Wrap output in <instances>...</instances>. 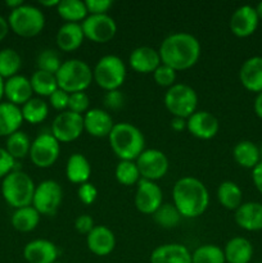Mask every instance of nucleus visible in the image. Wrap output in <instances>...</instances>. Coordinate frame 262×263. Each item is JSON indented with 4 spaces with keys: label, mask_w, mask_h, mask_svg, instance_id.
I'll use <instances>...</instances> for the list:
<instances>
[{
    "label": "nucleus",
    "mask_w": 262,
    "mask_h": 263,
    "mask_svg": "<svg viewBox=\"0 0 262 263\" xmlns=\"http://www.w3.org/2000/svg\"><path fill=\"white\" fill-rule=\"evenodd\" d=\"M161 62L175 71H186L199 61L202 46L192 33L175 32L162 41L158 49Z\"/></svg>",
    "instance_id": "nucleus-1"
},
{
    "label": "nucleus",
    "mask_w": 262,
    "mask_h": 263,
    "mask_svg": "<svg viewBox=\"0 0 262 263\" xmlns=\"http://www.w3.org/2000/svg\"><path fill=\"white\" fill-rule=\"evenodd\" d=\"M172 200L182 217L195 218L202 216L210 205V193L199 179L185 176L175 182Z\"/></svg>",
    "instance_id": "nucleus-2"
},
{
    "label": "nucleus",
    "mask_w": 262,
    "mask_h": 263,
    "mask_svg": "<svg viewBox=\"0 0 262 263\" xmlns=\"http://www.w3.org/2000/svg\"><path fill=\"white\" fill-rule=\"evenodd\" d=\"M108 139L113 153L120 158V161H136V158L145 151L143 133L128 122L115 123Z\"/></svg>",
    "instance_id": "nucleus-3"
},
{
    "label": "nucleus",
    "mask_w": 262,
    "mask_h": 263,
    "mask_svg": "<svg viewBox=\"0 0 262 263\" xmlns=\"http://www.w3.org/2000/svg\"><path fill=\"white\" fill-rule=\"evenodd\" d=\"M35 189L36 185L33 180L26 172L18 170L10 172L2 182L3 198L14 210L32 204Z\"/></svg>",
    "instance_id": "nucleus-4"
},
{
    "label": "nucleus",
    "mask_w": 262,
    "mask_h": 263,
    "mask_svg": "<svg viewBox=\"0 0 262 263\" xmlns=\"http://www.w3.org/2000/svg\"><path fill=\"white\" fill-rule=\"evenodd\" d=\"M55 77L59 89L68 94L85 91L94 81L92 69L81 59H68L63 62Z\"/></svg>",
    "instance_id": "nucleus-5"
},
{
    "label": "nucleus",
    "mask_w": 262,
    "mask_h": 263,
    "mask_svg": "<svg viewBox=\"0 0 262 263\" xmlns=\"http://www.w3.org/2000/svg\"><path fill=\"white\" fill-rule=\"evenodd\" d=\"M10 31L21 37H35L45 27V15L43 10L35 5L23 4L14 10H10L8 17Z\"/></svg>",
    "instance_id": "nucleus-6"
},
{
    "label": "nucleus",
    "mask_w": 262,
    "mask_h": 263,
    "mask_svg": "<svg viewBox=\"0 0 262 263\" xmlns=\"http://www.w3.org/2000/svg\"><path fill=\"white\" fill-rule=\"evenodd\" d=\"M92 80L107 91L120 90L126 80V66L122 59L113 54L102 57L92 69Z\"/></svg>",
    "instance_id": "nucleus-7"
},
{
    "label": "nucleus",
    "mask_w": 262,
    "mask_h": 263,
    "mask_svg": "<svg viewBox=\"0 0 262 263\" xmlns=\"http://www.w3.org/2000/svg\"><path fill=\"white\" fill-rule=\"evenodd\" d=\"M164 107L174 117L188 118L197 112L198 95L186 84H175L164 94Z\"/></svg>",
    "instance_id": "nucleus-8"
},
{
    "label": "nucleus",
    "mask_w": 262,
    "mask_h": 263,
    "mask_svg": "<svg viewBox=\"0 0 262 263\" xmlns=\"http://www.w3.org/2000/svg\"><path fill=\"white\" fill-rule=\"evenodd\" d=\"M63 199V190L54 180H44L36 186L33 193L32 207L40 215L53 216L59 210Z\"/></svg>",
    "instance_id": "nucleus-9"
},
{
    "label": "nucleus",
    "mask_w": 262,
    "mask_h": 263,
    "mask_svg": "<svg viewBox=\"0 0 262 263\" xmlns=\"http://www.w3.org/2000/svg\"><path fill=\"white\" fill-rule=\"evenodd\" d=\"M61 154V144L51 134H41L31 143L30 159L39 168L53 166Z\"/></svg>",
    "instance_id": "nucleus-10"
},
{
    "label": "nucleus",
    "mask_w": 262,
    "mask_h": 263,
    "mask_svg": "<svg viewBox=\"0 0 262 263\" xmlns=\"http://www.w3.org/2000/svg\"><path fill=\"white\" fill-rule=\"evenodd\" d=\"M84 131V116L71 110L61 112L51 122L50 134L59 143H71L77 140Z\"/></svg>",
    "instance_id": "nucleus-11"
},
{
    "label": "nucleus",
    "mask_w": 262,
    "mask_h": 263,
    "mask_svg": "<svg viewBox=\"0 0 262 263\" xmlns=\"http://www.w3.org/2000/svg\"><path fill=\"white\" fill-rule=\"evenodd\" d=\"M140 177L154 181L166 176L169 171V158L159 149H145L135 161Z\"/></svg>",
    "instance_id": "nucleus-12"
},
{
    "label": "nucleus",
    "mask_w": 262,
    "mask_h": 263,
    "mask_svg": "<svg viewBox=\"0 0 262 263\" xmlns=\"http://www.w3.org/2000/svg\"><path fill=\"white\" fill-rule=\"evenodd\" d=\"M85 39L95 44H105L115 37L117 25L115 20L108 14L87 15L81 22Z\"/></svg>",
    "instance_id": "nucleus-13"
},
{
    "label": "nucleus",
    "mask_w": 262,
    "mask_h": 263,
    "mask_svg": "<svg viewBox=\"0 0 262 263\" xmlns=\"http://www.w3.org/2000/svg\"><path fill=\"white\" fill-rule=\"evenodd\" d=\"M163 204V193L154 181L141 179L135 193V207L143 215H153Z\"/></svg>",
    "instance_id": "nucleus-14"
},
{
    "label": "nucleus",
    "mask_w": 262,
    "mask_h": 263,
    "mask_svg": "<svg viewBox=\"0 0 262 263\" xmlns=\"http://www.w3.org/2000/svg\"><path fill=\"white\" fill-rule=\"evenodd\" d=\"M220 128L218 120L207 110H197L186 120V130L190 135L200 140H211Z\"/></svg>",
    "instance_id": "nucleus-15"
},
{
    "label": "nucleus",
    "mask_w": 262,
    "mask_h": 263,
    "mask_svg": "<svg viewBox=\"0 0 262 263\" xmlns=\"http://www.w3.org/2000/svg\"><path fill=\"white\" fill-rule=\"evenodd\" d=\"M259 18L257 15L256 9L252 5H241L238 9L234 10L231 14L230 31L236 37H248L256 32L258 27Z\"/></svg>",
    "instance_id": "nucleus-16"
},
{
    "label": "nucleus",
    "mask_w": 262,
    "mask_h": 263,
    "mask_svg": "<svg viewBox=\"0 0 262 263\" xmlns=\"http://www.w3.org/2000/svg\"><path fill=\"white\" fill-rule=\"evenodd\" d=\"M59 251L53 241L36 239L23 248V258L27 263H55Z\"/></svg>",
    "instance_id": "nucleus-17"
},
{
    "label": "nucleus",
    "mask_w": 262,
    "mask_h": 263,
    "mask_svg": "<svg viewBox=\"0 0 262 263\" xmlns=\"http://www.w3.org/2000/svg\"><path fill=\"white\" fill-rule=\"evenodd\" d=\"M86 246L95 256L105 257L115 251L116 236L107 226H95L86 235Z\"/></svg>",
    "instance_id": "nucleus-18"
},
{
    "label": "nucleus",
    "mask_w": 262,
    "mask_h": 263,
    "mask_svg": "<svg viewBox=\"0 0 262 263\" xmlns=\"http://www.w3.org/2000/svg\"><path fill=\"white\" fill-rule=\"evenodd\" d=\"M32 86H31L30 79L22 74H15L10 79L4 81V97L7 98V102L22 107L23 104L32 99Z\"/></svg>",
    "instance_id": "nucleus-19"
},
{
    "label": "nucleus",
    "mask_w": 262,
    "mask_h": 263,
    "mask_svg": "<svg viewBox=\"0 0 262 263\" xmlns=\"http://www.w3.org/2000/svg\"><path fill=\"white\" fill-rule=\"evenodd\" d=\"M115 122L109 113L100 108H92L84 115V130L94 138L109 136Z\"/></svg>",
    "instance_id": "nucleus-20"
},
{
    "label": "nucleus",
    "mask_w": 262,
    "mask_h": 263,
    "mask_svg": "<svg viewBox=\"0 0 262 263\" xmlns=\"http://www.w3.org/2000/svg\"><path fill=\"white\" fill-rule=\"evenodd\" d=\"M130 67L138 73H153L161 66V57L158 50L151 46H139L134 49L128 58Z\"/></svg>",
    "instance_id": "nucleus-21"
},
{
    "label": "nucleus",
    "mask_w": 262,
    "mask_h": 263,
    "mask_svg": "<svg viewBox=\"0 0 262 263\" xmlns=\"http://www.w3.org/2000/svg\"><path fill=\"white\" fill-rule=\"evenodd\" d=\"M236 225L243 230L253 233L262 230V203L246 202L235 211Z\"/></svg>",
    "instance_id": "nucleus-22"
},
{
    "label": "nucleus",
    "mask_w": 262,
    "mask_h": 263,
    "mask_svg": "<svg viewBox=\"0 0 262 263\" xmlns=\"http://www.w3.org/2000/svg\"><path fill=\"white\" fill-rule=\"evenodd\" d=\"M239 80L248 91H262V57H251L241 64L239 69Z\"/></svg>",
    "instance_id": "nucleus-23"
},
{
    "label": "nucleus",
    "mask_w": 262,
    "mask_h": 263,
    "mask_svg": "<svg viewBox=\"0 0 262 263\" xmlns=\"http://www.w3.org/2000/svg\"><path fill=\"white\" fill-rule=\"evenodd\" d=\"M151 263H193L192 253L182 244H162L152 252Z\"/></svg>",
    "instance_id": "nucleus-24"
},
{
    "label": "nucleus",
    "mask_w": 262,
    "mask_h": 263,
    "mask_svg": "<svg viewBox=\"0 0 262 263\" xmlns=\"http://www.w3.org/2000/svg\"><path fill=\"white\" fill-rule=\"evenodd\" d=\"M84 39L81 23H64L57 32L55 43L59 50L69 53L77 50L84 43Z\"/></svg>",
    "instance_id": "nucleus-25"
},
{
    "label": "nucleus",
    "mask_w": 262,
    "mask_h": 263,
    "mask_svg": "<svg viewBox=\"0 0 262 263\" xmlns=\"http://www.w3.org/2000/svg\"><path fill=\"white\" fill-rule=\"evenodd\" d=\"M23 123L21 107L9 102L0 103V138H8L20 131Z\"/></svg>",
    "instance_id": "nucleus-26"
},
{
    "label": "nucleus",
    "mask_w": 262,
    "mask_h": 263,
    "mask_svg": "<svg viewBox=\"0 0 262 263\" xmlns=\"http://www.w3.org/2000/svg\"><path fill=\"white\" fill-rule=\"evenodd\" d=\"M223 254L228 263H249L253 257V246L241 236H235L226 243Z\"/></svg>",
    "instance_id": "nucleus-27"
},
{
    "label": "nucleus",
    "mask_w": 262,
    "mask_h": 263,
    "mask_svg": "<svg viewBox=\"0 0 262 263\" xmlns=\"http://www.w3.org/2000/svg\"><path fill=\"white\" fill-rule=\"evenodd\" d=\"M91 175V164L89 159L80 153H73L66 164V176L72 184L82 185L89 181Z\"/></svg>",
    "instance_id": "nucleus-28"
},
{
    "label": "nucleus",
    "mask_w": 262,
    "mask_h": 263,
    "mask_svg": "<svg viewBox=\"0 0 262 263\" xmlns=\"http://www.w3.org/2000/svg\"><path fill=\"white\" fill-rule=\"evenodd\" d=\"M234 161L244 168L253 170L261 162L259 148L249 140H241L233 149Z\"/></svg>",
    "instance_id": "nucleus-29"
},
{
    "label": "nucleus",
    "mask_w": 262,
    "mask_h": 263,
    "mask_svg": "<svg viewBox=\"0 0 262 263\" xmlns=\"http://www.w3.org/2000/svg\"><path fill=\"white\" fill-rule=\"evenodd\" d=\"M40 216V213L32 205H28V207L14 210L10 222H12L13 229L20 233H31L39 226Z\"/></svg>",
    "instance_id": "nucleus-30"
},
{
    "label": "nucleus",
    "mask_w": 262,
    "mask_h": 263,
    "mask_svg": "<svg viewBox=\"0 0 262 263\" xmlns=\"http://www.w3.org/2000/svg\"><path fill=\"white\" fill-rule=\"evenodd\" d=\"M217 199L223 208L236 211L243 204V192L234 181H222L217 187Z\"/></svg>",
    "instance_id": "nucleus-31"
},
{
    "label": "nucleus",
    "mask_w": 262,
    "mask_h": 263,
    "mask_svg": "<svg viewBox=\"0 0 262 263\" xmlns=\"http://www.w3.org/2000/svg\"><path fill=\"white\" fill-rule=\"evenodd\" d=\"M55 9L66 23H81L89 15L85 2L80 0H62Z\"/></svg>",
    "instance_id": "nucleus-32"
},
{
    "label": "nucleus",
    "mask_w": 262,
    "mask_h": 263,
    "mask_svg": "<svg viewBox=\"0 0 262 263\" xmlns=\"http://www.w3.org/2000/svg\"><path fill=\"white\" fill-rule=\"evenodd\" d=\"M31 86H32L33 94L39 97H50L55 90H58V82H57L55 74L49 72L39 71L36 69L30 79Z\"/></svg>",
    "instance_id": "nucleus-33"
},
{
    "label": "nucleus",
    "mask_w": 262,
    "mask_h": 263,
    "mask_svg": "<svg viewBox=\"0 0 262 263\" xmlns=\"http://www.w3.org/2000/svg\"><path fill=\"white\" fill-rule=\"evenodd\" d=\"M22 110L23 121L31 123V125H38L44 122L49 115L48 103L44 102L41 98H32L28 100L26 104L21 107Z\"/></svg>",
    "instance_id": "nucleus-34"
},
{
    "label": "nucleus",
    "mask_w": 262,
    "mask_h": 263,
    "mask_svg": "<svg viewBox=\"0 0 262 263\" xmlns=\"http://www.w3.org/2000/svg\"><path fill=\"white\" fill-rule=\"evenodd\" d=\"M31 143L32 141L30 140L27 134L20 130L8 136L7 141H5V149L17 161V159L26 158L30 154Z\"/></svg>",
    "instance_id": "nucleus-35"
},
{
    "label": "nucleus",
    "mask_w": 262,
    "mask_h": 263,
    "mask_svg": "<svg viewBox=\"0 0 262 263\" xmlns=\"http://www.w3.org/2000/svg\"><path fill=\"white\" fill-rule=\"evenodd\" d=\"M22 67V59L17 50L5 48L0 50V77L4 80L15 76Z\"/></svg>",
    "instance_id": "nucleus-36"
},
{
    "label": "nucleus",
    "mask_w": 262,
    "mask_h": 263,
    "mask_svg": "<svg viewBox=\"0 0 262 263\" xmlns=\"http://www.w3.org/2000/svg\"><path fill=\"white\" fill-rule=\"evenodd\" d=\"M193 263H226L223 249L215 244H203L192 253Z\"/></svg>",
    "instance_id": "nucleus-37"
},
{
    "label": "nucleus",
    "mask_w": 262,
    "mask_h": 263,
    "mask_svg": "<svg viewBox=\"0 0 262 263\" xmlns=\"http://www.w3.org/2000/svg\"><path fill=\"white\" fill-rule=\"evenodd\" d=\"M153 218L158 226L163 229H174L181 221L182 216L175 207L174 203H163L156 212L153 213Z\"/></svg>",
    "instance_id": "nucleus-38"
},
{
    "label": "nucleus",
    "mask_w": 262,
    "mask_h": 263,
    "mask_svg": "<svg viewBox=\"0 0 262 263\" xmlns=\"http://www.w3.org/2000/svg\"><path fill=\"white\" fill-rule=\"evenodd\" d=\"M116 180L123 186H131V185H138L140 181V172L135 161H120L116 166L115 171Z\"/></svg>",
    "instance_id": "nucleus-39"
},
{
    "label": "nucleus",
    "mask_w": 262,
    "mask_h": 263,
    "mask_svg": "<svg viewBox=\"0 0 262 263\" xmlns=\"http://www.w3.org/2000/svg\"><path fill=\"white\" fill-rule=\"evenodd\" d=\"M63 62L59 58V54L53 49H45L41 51L36 58V66L39 71L49 72V73L55 74L61 68Z\"/></svg>",
    "instance_id": "nucleus-40"
},
{
    "label": "nucleus",
    "mask_w": 262,
    "mask_h": 263,
    "mask_svg": "<svg viewBox=\"0 0 262 263\" xmlns=\"http://www.w3.org/2000/svg\"><path fill=\"white\" fill-rule=\"evenodd\" d=\"M153 79L158 86L170 89L171 86H174L175 81H176V71L172 69L171 67L161 63V66L153 72Z\"/></svg>",
    "instance_id": "nucleus-41"
},
{
    "label": "nucleus",
    "mask_w": 262,
    "mask_h": 263,
    "mask_svg": "<svg viewBox=\"0 0 262 263\" xmlns=\"http://www.w3.org/2000/svg\"><path fill=\"white\" fill-rule=\"evenodd\" d=\"M89 107H90L89 95H87L85 91L69 94L68 109L67 110H71V112L77 113V115L84 116L85 113L89 110Z\"/></svg>",
    "instance_id": "nucleus-42"
},
{
    "label": "nucleus",
    "mask_w": 262,
    "mask_h": 263,
    "mask_svg": "<svg viewBox=\"0 0 262 263\" xmlns=\"http://www.w3.org/2000/svg\"><path fill=\"white\" fill-rule=\"evenodd\" d=\"M77 197H79L80 202L82 204L91 205L98 198V189L95 187L94 184L87 181L85 184L80 185L79 189H77Z\"/></svg>",
    "instance_id": "nucleus-43"
},
{
    "label": "nucleus",
    "mask_w": 262,
    "mask_h": 263,
    "mask_svg": "<svg viewBox=\"0 0 262 263\" xmlns=\"http://www.w3.org/2000/svg\"><path fill=\"white\" fill-rule=\"evenodd\" d=\"M105 108L110 110H118L125 105V95L120 91V90H112V91H107L103 99Z\"/></svg>",
    "instance_id": "nucleus-44"
},
{
    "label": "nucleus",
    "mask_w": 262,
    "mask_h": 263,
    "mask_svg": "<svg viewBox=\"0 0 262 263\" xmlns=\"http://www.w3.org/2000/svg\"><path fill=\"white\" fill-rule=\"evenodd\" d=\"M89 15L108 14V10L112 8V0H86L85 2Z\"/></svg>",
    "instance_id": "nucleus-45"
},
{
    "label": "nucleus",
    "mask_w": 262,
    "mask_h": 263,
    "mask_svg": "<svg viewBox=\"0 0 262 263\" xmlns=\"http://www.w3.org/2000/svg\"><path fill=\"white\" fill-rule=\"evenodd\" d=\"M68 92L63 91V90L61 89L55 90V91L49 97V103H50V105L55 110H59V112H64V110L68 109Z\"/></svg>",
    "instance_id": "nucleus-46"
},
{
    "label": "nucleus",
    "mask_w": 262,
    "mask_h": 263,
    "mask_svg": "<svg viewBox=\"0 0 262 263\" xmlns=\"http://www.w3.org/2000/svg\"><path fill=\"white\" fill-rule=\"evenodd\" d=\"M15 170V159L10 156L5 148H0V179H4L5 176Z\"/></svg>",
    "instance_id": "nucleus-47"
},
{
    "label": "nucleus",
    "mask_w": 262,
    "mask_h": 263,
    "mask_svg": "<svg viewBox=\"0 0 262 263\" xmlns=\"http://www.w3.org/2000/svg\"><path fill=\"white\" fill-rule=\"evenodd\" d=\"M94 228V220H92L91 216L89 215H81L74 220V229H76L77 233L80 234L87 235Z\"/></svg>",
    "instance_id": "nucleus-48"
},
{
    "label": "nucleus",
    "mask_w": 262,
    "mask_h": 263,
    "mask_svg": "<svg viewBox=\"0 0 262 263\" xmlns=\"http://www.w3.org/2000/svg\"><path fill=\"white\" fill-rule=\"evenodd\" d=\"M252 180L256 189L262 194V161L252 170Z\"/></svg>",
    "instance_id": "nucleus-49"
},
{
    "label": "nucleus",
    "mask_w": 262,
    "mask_h": 263,
    "mask_svg": "<svg viewBox=\"0 0 262 263\" xmlns=\"http://www.w3.org/2000/svg\"><path fill=\"white\" fill-rule=\"evenodd\" d=\"M171 128L174 131H176V133L186 130V120H185V118H180V117H172Z\"/></svg>",
    "instance_id": "nucleus-50"
},
{
    "label": "nucleus",
    "mask_w": 262,
    "mask_h": 263,
    "mask_svg": "<svg viewBox=\"0 0 262 263\" xmlns=\"http://www.w3.org/2000/svg\"><path fill=\"white\" fill-rule=\"evenodd\" d=\"M10 28H9V23H8V20L3 17V15H0V41H3L5 37H7Z\"/></svg>",
    "instance_id": "nucleus-51"
},
{
    "label": "nucleus",
    "mask_w": 262,
    "mask_h": 263,
    "mask_svg": "<svg viewBox=\"0 0 262 263\" xmlns=\"http://www.w3.org/2000/svg\"><path fill=\"white\" fill-rule=\"evenodd\" d=\"M253 108H254V113L257 115V117H259L262 120V91L257 94L256 99H254Z\"/></svg>",
    "instance_id": "nucleus-52"
},
{
    "label": "nucleus",
    "mask_w": 262,
    "mask_h": 263,
    "mask_svg": "<svg viewBox=\"0 0 262 263\" xmlns=\"http://www.w3.org/2000/svg\"><path fill=\"white\" fill-rule=\"evenodd\" d=\"M23 4H25V3H23L22 0H7V2H5V5H7L10 10L17 9V8H20L21 5Z\"/></svg>",
    "instance_id": "nucleus-53"
},
{
    "label": "nucleus",
    "mask_w": 262,
    "mask_h": 263,
    "mask_svg": "<svg viewBox=\"0 0 262 263\" xmlns=\"http://www.w3.org/2000/svg\"><path fill=\"white\" fill-rule=\"evenodd\" d=\"M39 4L46 8H53V7L57 8L59 4V0H50V2H48V0H41V2H39Z\"/></svg>",
    "instance_id": "nucleus-54"
},
{
    "label": "nucleus",
    "mask_w": 262,
    "mask_h": 263,
    "mask_svg": "<svg viewBox=\"0 0 262 263\" xmlns=\"http://www.w3.org/2000/svg\"><path fill=\"white\" fill-rule=\"evenodd\" d=\"M254 9H256V13H257V15H258L259 20H262V2H259L258 4L254 7Z\"/></svg>",
    "instance_id": "nucleus-55"
},
{
    "label": "nucleus",
    "mask_w": 262,
    "mask_h": 263,
    "mask_svg": "<svg viewBox=\"0 0 262 263\" xmlns=\"http://www.w3.org/2000/svg\"><path fill=\"white\" fill-rule=\"evenodd\" d=\"M4 81L5 80L0 77V103H2L3 97H4Z\"/></svg>",
    "instance_id": "nucleus-56"
},
{
    "label": "nucleus",
    "mask_w": 262,
    "mask_h": 263,
    "mask_svg": "<svg viewBox=\"0 0 262 263\" xmlns=\"http://www.w3.org/2000/svg\"><path fill=\"white\" fill-rule=\"evenodd\" d=\"M259 154H261V161H262V145H261V148H259Z\"/></svg>",
    "instance_id": "nucleus-57"
},
{
    "label": "nucleus",
    "mask_w": 262,
    "mask_h": 263,
    "mask_svg": "<svg viewBox=\"0 0 262 263\" xmlns=\"http://www.w3.org/2000/svg\"><path fill=\"white\" fill-rule=\"evenodd\" d=\"M55 263H63V262H55Z\"/></svg>",
    "instance_id": "nucleus-58"
},
{
    "label": "nucleus",
    "mask_w": 262,
    "mask_h": 263,
    "mask_svg": "<svg viewBox=\"0 0 262 263\" xmlns=\"http://www.w3.org/2000/svg\"><path fill=\"white\" fill-rule=\"evenodd\" d=\"M257 263H262V262H257Z\"/></svg>",
    "instance_id": "nucleus-59"
}]
</instances>
